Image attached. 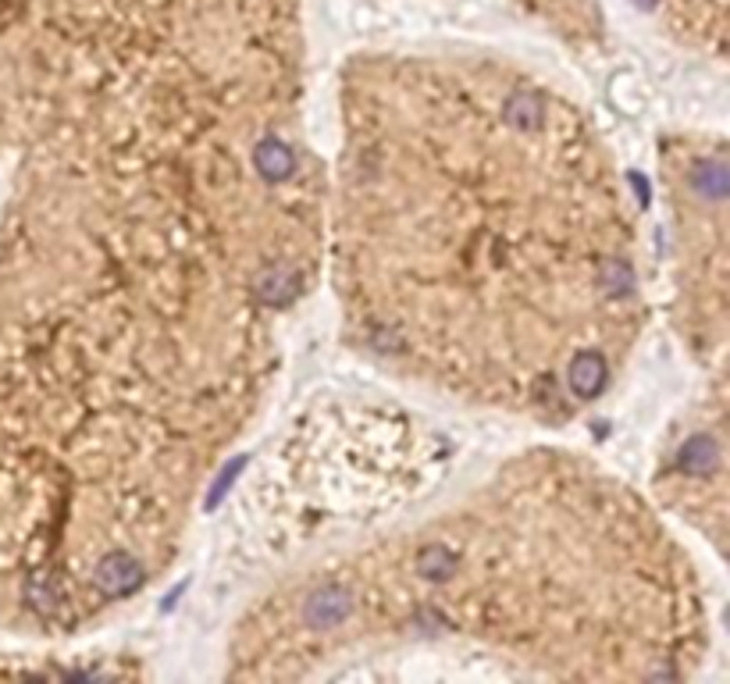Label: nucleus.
Here are the masks:
<instances>
[{
  "mask_svg": "<svg viewBox=\"0 0 730 684\" xmlns=\"http://www.w3.org/2000/svg\"><path fill=\"white\" fill-rule=\"evenodd\" d=\"M300 0H0V150H211L300 129Z\"/></svg>",
  "mask_w": 730,
  "mask_h": 684,
  "instance_id": "20e7f679",
  "label": "nucleus"
},
{
  "mask_svg": "<svg viewBox=\"0 0 730 684\" xmlns=\"http://www.w3.org/2000/svg\"><path fill=\"white\" fill-rule=\"evenodd\" d=\"M513 4L524 8L535 22H542L556 36L592 40L595 29H599L595 0H513Z\"/></svg>",
  "mask_w": 730,
  "mask_h": 684,
  "instance_id": "0eeeda50",
  "label": "nucleus"
},
{
  "mask_svg": "<svg viewBox=\"0 0 730 684\" xmlns=\"http://www.w3.org/2000/svg\"><path fill=\"white\" fill-rule=\"evenodd\" d=\"M0 232V610L75 635L143 599L275 389L321 271L300 129L25 161Z\"/></svg>",
  "mask_w": 730,
  "mask_h": 684,
  "instance_id": "f257e3e1",
  "label": "nucleus"
},
{
  "mask_svg": "<svg viewBox=\"0 0 730 684\" xmlns=\"http://www.w3.org/2000/svg\"><path fill=\"white\" fill-rule=\"evenodd\" d=\"M666 204L674 221L677 307L688 350L713 371L727 346V150L720 136L663 143Z\"/></svg>",
  "mask_w": 730,
  "mask_h": 684,
  "instance_id": "39448f33",
  "label": "nucleus"
},
{
  "mask_svg": "<svg viewBox=\"0 0 730 684\" xmlns=\"http://www.w3.org/2000/svg\"><path fill=\"white\" fill-rule=\"evenodd\" d=\"M321 268L349 346L463 407L567 424L649 325L627 168L584 100L503 50H360L339 75Z\"/></svg>",
  "mask_w": 730,
  "mask_h": 684,
  "instance_id": "f03ea898",
  "label": "nucleus"
},
{
  "mask_svg": "<svg viewBox=\"0 0 730 684\" xmlns=\"http://www.w3.org/2000/svg\"><path fill=\"white\" fill-rule=\"evenodd\" d=\"M709 595L666 513L581 453L524 449L442 503L271 588L232 674L449 660L570 681L691 677Z\"/></svg>",
  "mask_w": 730,
  "mask_h": 684,
  "instance_id": "7ed1b4c3",
  "label": "nucleus"
},
{
  "mask_svg": "<svg viewBox=\"0 0 730 684\" xmlns=\"http://www.w3.org/2000/svg\"><path fill=\"white\" fill-rule=\"evenodd\" d=\"M681 47L723 61L727 50V0H634Z\"/></svg>",
  "mask_w": 730,
  "mask_h": 684,
  "instance_id": "423d86ee",
  "label": "nucleus"
}]
</instances>
